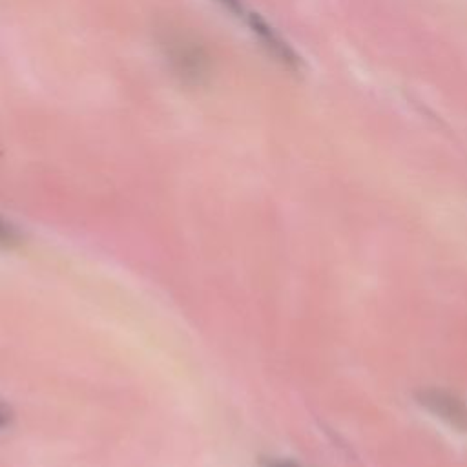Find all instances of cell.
Returning <instances> with one entry per match:
<instances>
[{
    "label": "cell",
    "mask_w": 467,
    "mask_h": 467,
    "mask_svg": "<svg viewBox=\"0 0 467 467\" xmlns=\"http://www.w3.org/2000/svg\"><path fill=\"white\" fill-rule=\"evenodd\" d=\"M162 47L171 71L184 84L195 86L208 77V57L195 40L184 35H170L162 40Z\"/></svg>",
    "instance_id": "cell-1"
},
{
    "label": "cell",
    "mask_w": 467,
    "mask_h": 467,
    "mask_svg": "<svg viewBox=\"0 0 467 467\" xmlns=\"http://www.w3.org/2000/svg\"><path fill=\"white\" fill-rule=\"evenodd\" d=\"M246 22L255 35V38L261 42L265 51L277 60L281 66H285L290 71H301L303 69V60L296 53V49L257 13H248Z\"/></svg>",
    "instance_id": "cell-2"
},
{
    "label": "cell",
    "mask_w": 467,
    "mask_h": 467,
    "mask_svg": "<svg viewBox=\"0 0 467 467\" xmlns=\"http://www.w3.org/2000/svg\"><path fill=\"white\" fill-rule=\"evenodd\" d=\"M418 401L451 427L467 431V405L456 394L443 389H421Z\"/></svg>",
    "instance_id": "cell-3"
},
{
    "label": "cell",
    "mask_w": 467,
    "mask_h": 467,
    "mask_svg": "<svg viewBox=\"0 0 467 467\" xmlns=\"http://www.w3.org/2000/svg\"><path fill=\"white\" fill-rule=\"evenodd\" d=\"M22 241H24V234L20 232V228L9 219H5L4 215H0V250L18 248Z\"/></svg>",
    "instance_id": "cell-4"
},
{
    "label": "cell",
    "mask_w": 467,
    "mask_h": 467,
    "mask_svg": "<svg viewBox=\"0 0 467 467\" xmlns=\"http://www.w3.org/2000/svg\"><path fill=\"white\" fill-rule=\"evenodd\" d=\"M261 467H303V465L286 458H263Z\"/></svg>",
    "instance_id": "cell-5"
},
{
    "label": "cell",
    "mask_w": 467,
    "mask_h": 467,
    "mask_svg": "<svg viewBox=\"0 0 467 467\" xmlns=\"http://www.w3.org/2000/svg\"><path fill=\"white\" fill-rule=\"evenodd\" d=\"M217 2H221L230 13H234V15H243V4H241V0H217Z\"/></svg>",
    "instance_id": "cell-6"
},
{
    "label": "cell",
    "mask_w": 467,
    "mask_h": 467,
    "mask_svg": "<svg viewBox=\"0 0 467 467\" xmlns=\"http://www.w3.org/2000/svg\"><path fill=\"white\" fill-rule=\"evenodd\" d=\"M13 414H11V409L0 400V429H4L5 425H9Z\"/></svg>",
    "instance_id": "cell-7"
}]
</instances>
